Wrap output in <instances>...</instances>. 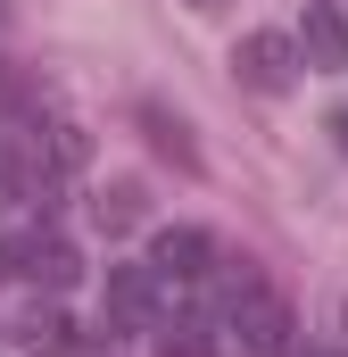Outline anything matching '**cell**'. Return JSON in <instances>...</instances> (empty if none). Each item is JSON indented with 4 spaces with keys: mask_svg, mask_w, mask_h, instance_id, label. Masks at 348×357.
<instances>
[{
    "mask_svg": "<svg viewBox=\"0 0 348 357\" xmlns=\"http://www.w3.org/2000/svg\"><path fill=\"white\" fill-rule=\"evenodd\" d=\"M232 333H241V349L249 357H282L290 349V307H282V291H265L258 274L232 291Z\"/></svg>",
    "mask_w": 348,
    "mask_h": 357,
    "instance_id": "obj_1",
    "label": "cell"
},
{
    "mask_svg": "<svg viewBox=\"0 0 348 357\" xmlns=\"http://www.w3.org/2000/svg\"><path fill=\"white\" fill-rule=\"evenodd\" d=\"M232 75L249 91H290L299 84V42L290 33H241L232 42Z\"/></svg>",
    "mask_w": 348,
    "mask_h": 357,
    "instance_id": "obj_2",
    "label": "cell"
},
{
    "mask_svg": "<svg viewBox=\"0 0 348 357\" xmlns=\"http://www.w3.org/2000/svg\"><path fill=\"white\" fill-rule=\"evenodd\" d=\"M158 316V274L150 266H108V333H141Z\"/></svg>",
    "mask_w": 348,
    "mask_h": 357,
    "instance_id": "obj_3",
    "label": "cell"
},
{
    "mask_svg": "<svg viewBox=\"0 0 348 357\" xmlns=\"http://www.w3.org/2000/svg\"><path fill=\"white\" fill-rule=\"evenodd\" d=\"M299 59L307 67H324V75H340L348 67V17L332 0H307V25H299Z\"/></svg>",
    "mask_w": 348,
    "mask_h": 357,
    "instance_id": "obj_4",
    "label": "cell"
},
{
    "mask_svg": "<svg viewBox=\"0 0 348 357\" xmlns=\"http://www.w3.org/2000/svg\"><path fill=\"white\" fill-rule=\"evenodd\" d=\"M207 266H216V241H207V233H191V225L158 233V250H150V274H158V282H199Z\"/></svg>",
    "mask_w": 348,
    "mask_h": 357,
    "instance_id": "obj_5",
    "label": "cell"
},
{
    "mask_svg": "<svg viewBox=\"0 0 348 357\" xmlns=\"http://www.w3.org/2000/svg\"><path fill=\"white\" fill-rule=\"evenodd\" d=\"M17 274H33V282H42V291H67V282H75V274H84V258H75V250H67V241H58V233H33V241H25V250H17Z\"/></svg>",
    "mask_w": 348,
    "mask_h": 357,
    "instance_id": "obj_6",
    "label": "cell"
},
{
    "mask_svg": "<svg viewBox=\"0 0 348 357\" xmlns=\"http://www.w3.org/2000/svg\"><path fill=\"white\" fill-rule=\"evenodd\" d=\"M17 341H25L33 357H67V349H75V324H67L58 307H42V299H33V307H25V324H17Z\"/></svg>",
    "mask_w": 348,
    "mask_h": 357,
    "instance_id": "obj_7",
    "label": "cell"
},
{
    "mask_svg": "<svg viewBox=\"0 0 348 357\" xmlns=\"http://www.w3.org/2000/svg\"><path fill=\"white\" fill-rule=\"evenodd\" d=\"M141 133L158 142V158H174V167H199V142H191V125H182L174 108H158V100H150V108H141Z\"/></svg>",
    "mask_w": 348,
    "mask_h": 357,
    "instance_id": "obj_8",
    "label": "cell"
},
{
    "mask_svg": "<svg viewBox=\"0 0 348 357\" xmlns=\"http://www.w3.org/2000/svg\"><path fill=\"white\" fill-rule=\"evenodd\" d=\"M91 216H100V233H133V225L150 216V191H141V183H108V191L91 199Z\"/></svg>",
    "mask_w": 348,
    "mask_h": 357,
    "instance_id": "obj_9",
    "label": "cell"
},
{
    "mask_svg": "<svg viewBox=\"0 0 348 357\" xmlns=\"http://www.w3.org/2000/svg\"><path fill=\"white\" fill-rule=\"evenodd\" d=\"M42 150H50V167H58V175H75V167H84V158H91L84 125H50V142H42Z\"/></svg>",
    "mask_w": 348,
    "mask_h": 357,
    "instance_id": "obj_10",
    "label": "cell"
},
{
    "mask_svg": "<svg viewBox=\"0 0 348 357\" xmlns=\"http://www.w3.org/2000/svg\"><path fill=\"white\" fill-rule=\"evenodd\" d=\"M158 357H216V341H207V324H174V333H158Z\"/></svg>",
    "mask_w": 348,
    "mask_h": 357,
    "instance_id": "obj_11",
    "label": "cell"
},
{
    "mask_svg": "<svg viewBox=\"0 0 348 357\" xmlns=\"http://www.w3.org/2000/svg\"><path fill=\"white\" fill-rule=\"evenodd\" d=\"M8 199H25V167H17V150L0 142V208H8Z\"/></svg>",
    "mask_w": 348,
    "mask_h": 357,
    "instance_id": "obj_12",
    "label": "cell"
},
{
    "mask_svg": "<svg viewBox=\"0 0 348 357\" xmlns=\"http://www.w3.org/2000/svg\"><path fill=\"white\" fill-rule=\"evenodd\" d=\"M8 274H17V241H0V282H8Z\"/></svg>",
    "mask_w": 348,
    "mask_h": 357,
    "instance_id": "obj_13",
    "label": "cell"
},
{
    "mask_svg": "<svg viewBox=\"0 0 348 357\" xmlns=\"http://www.w3.org/2000/svg\"><path fill=\"white\" fill-rule=\"evenodd\" d=\"M0 8H8V0H0Z\"/></svg>",
    "mask_w": 348,
    "mask_h": 357,
    "instance_id": "obj_14",
    "label": "cell"
},
{
    "mask_svg": "<svg viewBox=\"0 0 348 357\" xmlns=\"http://www.w3.org/2000/svg\"><path fill=\"white\" fill-rule=\"evenodd\" d=\"M199 8H207V0H199Z\"/></svg>",
    "mask_w": 348,
    "mask_h": 357,
    "instance_id": "obj_15",
    "label": "cell"
}]
</instances>
